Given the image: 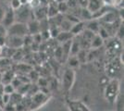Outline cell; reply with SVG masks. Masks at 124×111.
Returning <instances> with one entry per match:
<instances>
[{
    "instance_id": "6da1fadb",
    "label": "cell",
    "mask_w": 124,
    "mask_h": 111,
    "mask_svg": "<svg viewBox=\"0 0 124 111\" xmlns=\"http://www.w3.org/2000/svg\"><path fill=\"white\" fill-rule=\"evenodd\" d=\"M121 54L119 57L108 59L106 63V72H107L108 77L110 79L119 80V78L122 75L123 60L121 58Z\"/></svg>"
},
{
    "instance_id": "7a4b0ae2",
    "label": "cell",
    "mask_w": 124,
    "mask_h": 111,
    "mask_svg": "<svg viewBox=\"0 0 124 111\" xmlns=\"http://www.w3.org/2000/svg\"><path fill=\"white\" fill-rule=\"evenodd\" d=\"M119 93H120L119 80L109 79L107 84L105 85V90H104V95L107 101L110 104H114Z\"/></svg>"
},
{
    "instance_id": "3957f363",
    "label": "cell",
    "mask_w": 124,
    "mask_h": 111,
    "mask_svg": "<svg viewBox=\"0 0 124 111\" xmlns=\"http://www.w3.org/2000/svg\"><path fill=\"white\" fill-rule=\"evenodd\" d=\"M14 11H15L16 21L23 22V23H27L30 20L34 19L32 9L29 7L28 4H26V5H22L20 8H18L17 10H14Z\"/></svg>"
},
{
    "instance_id": "277c9868",
    "label": "cell",
    "mask_w": 124,
    "mask_h": 111,
    "mask_svg": "<svg viewBox=\"0 0 124 111\" xmlns=\"http://www.w3.org/2000/svg\"><path fill=\"white\" fill-rule=\"evenodd\" d=\"M74 81H75V72L72 69L68 68L64 70V72L62 74L61 81L62 89L66 94H68L72 88Z\"/></svg>"
},
{
    "instance_id": "5b68a950",
    "label": "cell",
    "mask_w": 124,
    "mask_h": 111,
    "mask_svg": "<svg viewBox=\"0 0 124 111\" xmlns=\"http://www.w3.org/2000/svg\"><path fill=\"white\" fill-rule=\"evenodd\" d=\"M8 35H13V36H21L24 37L28 33V28L27 24L23 22L15 21L13 24H11L9 27L7 28Z\"/></svg>"
},
{
    "instance_id": "8992f818",
    "label": "cell",
    "mask_w": 124,
    "mask_h": 111,
    "mask_svg": "<svg viewBox=\"0 0 124 111\" xmlns=\"http://www.w3.org/2000/svg\"><path fill=\"white\" fill-rule=\"evenodd\" d=\"M49 99V96L46 93L43 92H36L33 95H31V105L29 107V110H33L38 107L43 106L45 103H46Z\"/></svg>"
},
{
    "instance_id": "52a82bcc",
    "label": "cell",
    "mask_w": 124,
    "mask_h": 111,
    "mask_svg": "<svg viewBox=\"0 0 124 111\" xmlns=\"http://www.w3.org/2000/svg\"><path fill=\"white\" fill-rule=\"evenodd\" d=\"M5 45H7L8 47L13 48V49H20L23 46V37L7 35Z\"/></svg>"
},
{
    "instance_id": "ba28073f",
    "label": "cell",
    "mask_w": 124,
    "mask_h": 111,
    "mask_svg": "<svg viewBox=\"0 0 124 111\" xmlns=\"http://www.w3.org/2000/svg\"><path fill=\"white\" fill-rule=\"evenodd\" d=\"M16 21L15 19V11L13 10L11 7H8L7 9H6L5 15L2 19V21L0 23H2L5 27H9L11 24H13Z\"/></svg>"
},
{
    "instance_id": "9c48e42d",
    "label": "cell",
    "mask_w": 124,
    "mask_h": 111,
    "mask_svg": "<svg viewBox=\"0 0 124 111\" xmlns=\"http://www.w3.org/2000/svg\"><path fill=\"white\" fill-rule=\"evenodd\" d=\"M67 106L70 111H90L83 102L77 100H68Z\"/></svg>"
},
{
    "instance_id": "30bf717a",
    "label": "cell",
    "mask_w": 124,
    "mask_h": 111,
    "mask_svg": "<svg viewBox=\"0 0 124 111\" xmlns=\"http://www.w3.org/2000/svg\"><path fill=\"white\" fill-rule=\"evenodd\" d=\"M32 12H33L34 19L37 21H41V20L48 18V16H47V6H39L38 7L32 9Z\"/></svg>"
},
{
    "instance_id": "8fae6325",
    "label": "cell",
    "mask_w": 124,
    "mask_h": 111,
    "mask_svg": "<svg viewBox=\"0 0 124 111\" xmlns=\"http://www.w3.org/2000/svg\"><path fill=\"white\" fill-rule=\"evenodd\" d=\"M27 28H28V33L31 35H34L36 33L40 32V25H39V21L35 19H31L28 21L27 23Z\"/></svg>"
},
{
    "instance_id": "7c38bea8",
    "label": "cell",
    "mask_w": 124,
    "mask_h": 111,
    "mask_svg": "<svg viewBox=\"0 0 124 111\" xmlns=\"http://www.w3.org/2000/svg\"><path fill=\"white\" fill-rule=\"evenodd\" d=\"M103 6V0H87L86 8L93 14L97 10H99Z\"/></svg>"
},
{
    "instance_id": "4fadbf2b",
    "label": "cell",
    "mask_w": 124,
    "mask_h": 111,
    "mask_svg": "<svg viewBox=\"0 0 124 111\" xmlns=\"http://www.w3.org/2000/svg\"><path fill=\"white\" fill-rule=\"evenodd\" d=\"M84 30H85V22L79 21L72 25L71 29H70V32L74 36H77L79 34H81Z\"/></svg>"
},
{
    "instance_id": "5bb4252c",
    "label": "cell",
    "mask_w": 124,
    "mask_h": 111,
    "mask_svg": "<svg viewBox=\"0 0 124 111\" xmlns=\"http://www.w3.org/2000/svg\"><path fill=\"white\" fill-rule=\"evenodd\" d=\"M73 37H74V35H73L70 32L61 31V32L58 33V35L56 37V39H57V43H59V44H63V43L68 42V41H70V40L73 39Z\"/></svg>"
},
{
    "instance_id": "9a60e30c",
    "label": "cell",
    "mask_w": 124,
    "mask_h": 111,
    "mask_svg": "<svg viewBox=\"0 0 124 111\" xmlns=\"http://www.w3.org/2000/svg\"><path fill=\"white\" fill-rule=\"evenodd\" d=\"M104 42H105V40L96 33V34L93 36V39H92V41H91L90 48H92V49H98V48L103 46Z\"/></svg>"
},
{
    "instance_id": "2e32d148",
    "label": "cell",
    "mask_w": 124,
    "mask_h": 111,
    "mask_svg": "<svg viewBox=\"0 0 124 111\" xmlns=\"http://www.w3.org/2000/svg\"><path fill=\"white\" fill-rule=\"evenodd\" d=\"M100 23H99L97 21H95V20H90V21L88 22L87 24L85 23V29H87L89 31H91V32H94V33H97L99 31V28H100Z\"/></svg>"
},
{
    "instance_id": "e0dca14e",
    "label": "cell",
    "mask_w": 124,
    "mask_h": 111,
    "mask_svg": "<svg viewBox=\"0 0 124 111\" xmlns=\"http://www.w3.org/2000/svg\"><path fill=\"white\" fill-rule=\"evenodd\" d=\"M56 4H54L53 1H50L49 4L47 5V16H48V18H52V17L56 16L59 13L58 9H57V5H56Z\"/></svg>"
},
{
    "instance_id": "ac0fdd59",
    "label": "cell",
    "mask_w": 124,
    "mask_h": 111,
    "mask_svg": "<svg viewBox=\"0 0 124 111\" xmlns=\"http://www.w3.org/2000/svg\"><path fill=\"white\" fill-rule=\"evenodd\" d=\"M15 78L14 72L11 70H8L4 73H2V84H7V83H10Z\"/></svg>"
},
{
    "instance_id": "d6986e66",
    "label": "cell",
    "mask_w": 124,
    "mask_h": 111,
    "mask_svg": "<svg viewBox=\"0 0 124 111\" xmlns=\"http://www.w3.org/2000/svg\"><path fill=\"white\" fill-rule=\"evenodd\" d=\"M66 62L68 63L69 68H70V69L77 68L78 66L80 65V61H79V59L77 58L76 56H70L67 60H66Z\"/></svg>"
},
{
    "instance_id": "ffe728a7",
    "label": "cell",
    "mask_w": 124,
    "mask_h": 111,
    "mask_svg": "<svg viewBox=\"0 0 124 111\" xmlns=\"http://www.w3.org/2000/svg\"><path fill=\"white\" fill-rule=\"evenodd\" d=\"M74 23H72L71 21H70L68 19H63V21H61L59 28L61 31H66V32H70V29Z\"/></svg>"
},
{
    "instance_id": "44dd1931",
    "label": "cell",
    "mask_w": 124,
    "mask_h": 111,
    "mask_svg": "<svg viewBox=\"0 0 124 111\" xmlns=\"http://www.w3.org/2000/svg\"><path fill=\"white\" fill-rule=\"evenodd\" d=\"M77 58L79 59L80 63H85L87 61L88 58V52L86 49H81L79 51V53L76 55Z\"/></svg>"
},
{
    "instance_id": "7402d4cb",
    "label": "cell",
    "mask_w": 124,
    "mask_h": 111,
    "mask_svg": "<svg viewBox=\"0 0 124 111\" xmlns=\"http://www.w3.org/2000/svg\"><path fill=\"white\" fill-rule=\"evenodd\" d=\"M114 104H116L117 106L116 111H123V94L119 93Z\"/></svg>"
},
{
    "instance_id": "603a6c76",
    "label": "cell",
    "mask_w": 124,
    "mask_h": 111,
    "mask_svg": "<svg viewBox=\"0 0 124 111\" xmlns=\"http://www.w3.org/2000/svg\"><path fill=\"white\" fill-rule=\"evenodd\" d=\"M48 31H49V33H50L51 38H55V39H56V37L58 35V33L61 32L59 26H57V25H50Z\"/></svg>"
},
{
    "instance_id": "cb8c5ba5",
    "label": "cell",
    "mask_w": 124,
    "mask_h": 111,
    "mask_svg": "<svg viewBox=\"0 0 124 111\" xmlns=\"http://www.w3.org/2000/svg\"><path fill=\"white\" fill-rule=\"evenodd\" d=\"M81 18L84 21H90L93 19V14L86 7H83V9L81 11Z\"/></svg>"
},
{
    "instance_id": "d4e9b609",
    "label": "cell",
    "mask_w": 124,
    "mask_h": 111,
    "mask_svg": "<svg viewBox=\"0 0 124 111\" xmlns=\"http://www.w3.org/2000/svg\"><path fill=\"white\" fill-rule=\"evenodd\" d=\"M8 3H9L8 7H11L13 10H17L18 8H20L21 6H22L21 0H10Z\"/></svg>"
},
{
    "instance_id": "484cf974",
    "label": "cell",
    "mask_w": 124,
    "mask_h": 111,
    "mask_svg": "<svg viewBox=\"0 0 124 111\" xmlns=\"http://www.w3.org/2000/svg\"><path fill=\"white\" fill-rule=\"evenodd\" d=\"M4 85V93L5 94H8V95H12L14 92H16V89L14 88V86L12 85V83H7Z\"/></svg>"
},
{
    "instance_id": "4316f807",
    "label": "cell",
    "mask_w": 124,
    "mask_h": 111,
    "mask_svg": "<svg viewBox=\"0 0 124 111\" xmlns=\"http://www.w3.org/2000/svg\"><path fill=\"white\" fill-rule=\"evenodd\" d=\"M57 9H58V12L59 13H63V12H66V11L69 9V7H68L67 3L66 2H59L57 4Z\"/></svg>"
},
{
    "instance_id": "83f0119b",
    "label": "cell",
    "mask_w": 124,
    "mask_h": 111,
    "mask_svg": "<svg viewBox=\"0 0 124 111\" xmlns=\"http://www.w3.org/2000/svg\"><path fill=\"white\" fill-rule=\"evenodd\" d=\"M28 5L31 9H34V8L38 7L39 6H41V1L40 0H29Z\"/></svg>"
},
{
    "instance_id": "f1b7e54d",
    "label": "cell",
    "mask_w": 124,
    "mask_h": 111,
    "mask_svg": "<svg viewBox=\"0 0 124 111\" xmlns=\"http://www.w3.org/2000/svg\"><path fill=\"white\" fill-rule=\"evenodd\" d=\"M2 101H3V104H4V106L7 105V104H8L9 103V101H10V95H8V94H3L2 95Z\"/></svg>"
},
{
    "instance_id": "f546056e",
    "label": "cell",
    "mask_w": 124,
    "mask_h": 111,
    "mask_svg": "<svg viewBox=\"0 0 124 111\" xmlns=\"http://www.w3.org/2000/svg\"><path fill=\"white\" fill-rule=\"evenodd\" d=\"M6 9H7V7H5L4 6L0 4V22L2 21V19H3V17L5 15Z\"/></svg>"
},
{
    "instance_id": "4dcf8cb0",
    "label": "cell",
    "mask_w": 124,
    "mask_h": 111,
    "mask_svg": "<svg viewBox=\"0 0 124 111\" xmlns=\"http://www.w3.org/2000/svg\"><path fill=\"white\" fill-rule=\"evenodd\" d=\"M0 34H2V35H8L7 27L4 26L2 23H0Z\"/></svg>"
},
{
    "instance_id": "1f68e13d",
    "label": "cell",
    "mask_w": 124,
    "mask_h": 111,
    "mask_svg": "<svg viewBox=\"0 0 124 111\" xmlns=\"http://www.w3.org/2000/svg\"><path fill=\"white\" fill-rule=\"evenodd\" d=\"M6 40H7V35L0 34V45L1 46H4L6 44Z\"/></svg>"
},
{
    "instance_id": "d6a6232c",
    "label": "cell",
    "mask_w": 124,
    "mask_h": 111,
    "mask_svg": "<svg viewBox=\"0 0 124 111\" xmlns=\"http://www.w3.org/2000/svg\"><path fill=\"white\" fill-rule=\"evenodd\" d=\"M4 93H0V107L3 109V107H4V104H3V101H2V95H3Z\"/></svg>"
},
{
    "instance_id": "836d02e7",
    "label": "cell",
    "mask_w": 124,
    "mask_h": 111,
    "mask_svg": "<svg viewBox=\"0 0 124 111\" xmlns=\"http://www.w3.org/2000/svg\"><path fill=\"white\" fill-rule=\"evenodd\" d=\"M0 83H2V72H0Z\"/></svg>"
},
{
    "instance_id": "e575fe53",
    "label": "cell",
    "mask_w": 124,
    "mask_h": 111,
    "mask_svg": "<svg viewBox=\"0 0 124 111\" xmlns=\"http://www.w3.org/2000/svg\"><path fill=\"white\" fill-rule=\"evenodd\" d=\"M2 48H3V46L0 45V56H1V53H2Z\"/></svg>"
}]
</instances>
